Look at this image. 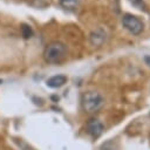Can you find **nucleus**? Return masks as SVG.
<instances>
[{"instance_id":"9d476101","label":"nucleus","mask_w":150,"mask_h":150,"mask_svg":"<svg viewBox=\"0 0 150 150\" xmlns=\"http://www.w3.org/2000/svg\"><path fill=\"white\" fill-rule=\"evenodd\" d=\"M27 1H28L30 5H34V6H41L40 2H41L42 0H27Z\"/></svg>"},{"instance_id":"1a4fd4ad","label":"nucleus","mask_w":150,"mask_h":150,"mask_svg":"<svg viewBox=\"0 0 150 150\" xmlns=\"http://www.w3.org/2000/svg\"><path fill=\"white\" fill-rule=\"evenodd\" d=\"M130 2H131L134 6H136L137 8H139V9H142V7H144L143 0H130Z\"/></svg>"},{"instance_id":"f03ea898","label":"nucleus","mask_w":150,"mask_h":150,"mask_svg":"<svg viewBox=\"0 0 150 150\" xmlns=\"http://www.w3.org/2000/svg\"><path fill=\"white\" fill-rule=\"evenodd\" d=\"M103 97L96 91H87L82 96V105L87 112H95L103 105Z\"/></svg>"},{"instance_id":"f8f14e48","label":"nucleus","mask_w":150,"mask_h":150,"mask_svg":"<svg viewBox=\"0 0 150 150\" xmlns=\"http://www.w3.org/2000/svg\"><path fill=\"white\" fill-rule=\"evenodd\" d=\"M1 82H2V81H1V80H0V83H1Z\"/></svg>"},{"instance_id":"0eeeda50","label":"nucleus","mask_w":150,"mask_h":150,"mask_svg":"<svg viewBox=\"0 0 150 150\" xmlns=\"http://www.w3.org/2000/svg\"><path fill=\"white\" fill-rule=\"evenodd\" d=\"M80 0H60V4L62 7L67 8V9H74L79 6Z\"/></svg>"},{"instance_id":"6e6552de","label":"nucleus","mask_w":150,"mask_h":150,"mask_svg":"<svg viewBox=\"0 0 150 150\" xmlns=\"http://www.w3.org/2000/svg\"><path fill=\"white\" fill-rule=\"evenodd\" d=\"M21 32H22V35H23V38H25V39L30 38V36H32V34H33L32 28H30L29 26H27V25H22V27H21Z\"/></svg>"},{"instance_id":"7ed1b4c3","label":"nucleus","mask_w":150,"mask_h":150,"mask_svg":"<svg viewBox=\"0 0 150 150\" xmlns=\"http://www.w3.org/2000/svg\"><path fill=\"white\" fill-rule=\"evenodd\" d=\"M122 25L123 27L129 30L131 34L134 35H138L142 33V30L144 29V23L135 15L132 14H124L122 18Z\"/></svg>"},{"instance_id":"f257e3e1","label":"nucleus","mask_w":150,"mask_h":150,"mask_svg":"<svg viewBox=\"0 0 150 150\" xmlns=\"http://www.w3.org/2000/svg\"><path fill=\"white\" fill-rule=\"evenodd\" d=\"M66 46L60 41H54L45 48L43 57L48 63H57L66 56Z\"/></svg>"},{"instance_id":"423d86ee","label":"nucleus","mask_w":150,"mask_h":150,"mask_svg":"<svg viewBox=\"0 0 150 150\" xmlns=\"http://www.w3.org/2000/svg\"><path fill=\"white\" fill-rule=\"evenodd\" d=\"M67 82L66 75H54L47 80V86L49 88H60Z\"/></svg>"},{"instance_id":"20e7f679","label":"nucleus","mask_w":150,"mask_h":150,"mask_svg":"<svg viewBox=\"0 0 150 150\" xmlns=\"http://www.w3.org/2000/svg\"><path fill=\"white\" fill-rule=\"evenodd\" d=\"M86 128H87V131H88L94 138L100 137V136L102 135L103 130H104L103 124H102L98 120H96V118H90V120L87 122Z\"/></svg>"},{"instance_id":"39448f33","label":"nucleus","mask_w":150,"mask_h":150,"mask_svg":"<svg viewBox=\"0 0 150 150\" xmlns=\"http://www.w3.org/2000/svg\"><path fill=\"white\" fill-rule=\"evenodd\" d=\"M89 39H90V42H91L93 46L100 47V46H102L103 42L105 41V39H107V33H105V30H104L103 28L98 27V28H96L95 30H93V32L90 33Z\"/></svg>"},{"instance_id":"9b49d317","label":"nucleus","mask_w":150,"mask_h":150,"mask_svg":"<svg viewBox=\"0 0 150 150\" xmlns=\"http://www.w3.org/2000/svg\"><path fill=\"white\" fill-rule=\"evenodd\" d=\"M144 61H145V63L150 67V55H145V56H144Z\"/></svg>"}]
</instances>
